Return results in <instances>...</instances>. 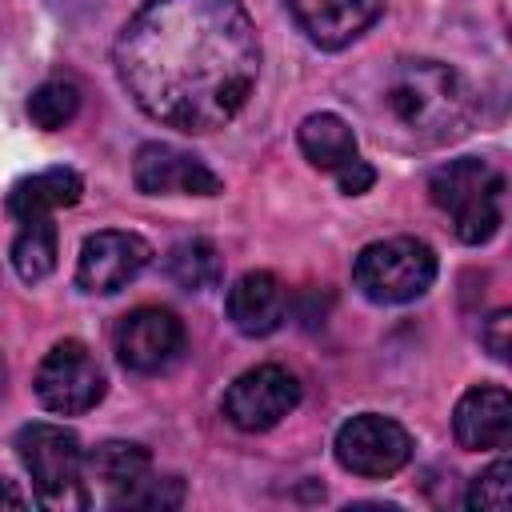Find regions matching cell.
Returning a JSON list of instances; mask_svg holds the SVG:
<instances>
[{"label": "cell", "instance_id": "cell-1", "mask_svg": "<svg viewBox=\"0 0 512 512\" xmlns=\"http://www.w3.org/2000/svg\"><path fill=\"white\" fill-rule=\"evenodd\" d=\"M132 104L180 132L240 116L260 76V36L240 0H144L112 44Z\"/></svg>", "mask_w": 512, "mask_h": 512}, {"label": "cell", "instance_id": "cell-2", "mask_svg": "<svg viewBox=\"0 0 512 512\" xmlns=\"http://www.w3.org/2000/svg\"><path fill=\"white\" fill-rule=\"evenodd\" d=\"M476 112L480 100L464 72L444 60L404 56L384 72L376 136L392 148L428 152L468 136Z\"/></svg>", "mask_w": 512, "mask_h": 512}, {"label": "cell", "instance_id": "cell-3", "mask_svg": "<svg viewBox=\"0 0 512 512\" xmlns=\"http://www.w3.org/2000/svg\"><path fill=\"white\" fill-rule=\"evenodd\" d=\"M432 204L452 220L456 240L464 244H488L500 232V196H504V172L492 160L460 156L432 172L428 180Z\"/></svg>", "mask_w": 512, "mask_h": 512}, {"label": "cell", "instance_id": "cell-4", "mask_svg": "<svg viewBox=\"0 0 512 512\" xmlns=\"http://www.w3.org/2000/svg\"><path fill=\"white\" fill-rule=\"evenodd\" d=\"M436 280V252L416 236L372 240L352 260V284L372 304H408Z\"/></svg>", "mask_w": 512, "mask_h": 512}, {"label": "cell", "instance_id": "cell-5", "mask_svg": "<svg viewBox=\"0 0 512 512\" xmlns=\"http://www.w3.org/2000/svg\"><path fill=\"white\" fill-rule=\"evenodd\" d=\"M16 456H20L24 472L32 476L36 500L44 508H84L88 504V492L80 488L84 448L72 428L48 424V420L24 424L16 432Z\"/></svg>", "mask_w": 512, "mask_h": 512}, {"label": "cell", "instance_id": "cell-6", "mask_svg": "<svg viewBox=\"0 0 512 512\" xmlns=\"http://www.w3.org/2000/svg\"><path fill=\"white\" fill-rule=\"evenodd\" d=\"M36 400L56 416H80L104 396V368L80 340H60L36 368Z\"/></svg>", "mask_w": 512, "mask_h": 512}, {"label": "cell", "instance_id": "cell-7", "mask_svg": "<svg viewBox=\"0 0 512 512\" xmlns=\"http://www.w3.org/2000/svg\"><path fill=\"white\" fill-rule=\"evenodd\" d=\"M336 460L352 476L384 480V476H396L412 460V436L392 416L360 412V416L340 424V432H336Z\"/></svg>", "mask_w": 512, "mask_h": 512}, {"label": "cell", "instance_id": "cell-8", "mask_svg": "<svg viewBox=\"0 0 512 512\" xmlns=\"http://www.w3.org/2000/svg\"><path fill=\"white\" fill-rule=\"evenodd\" d=\"M300 396V380L284 364H256L228 384L220 412L240 432H268L300 404Z\"/></svg>", "mask_w": 512, "mask_h": 512}, {"label": "cell", "instance_id": "cell-9", "mask_svg": "<svg viewBox=\"0 0 512 512\" xmlns=\"http://www.w3.org/2000/svg\"><path fill=\"white\" fill-rule=\"evenodd\" d=\"M112 344H116V356L128 372H164L172 368L180 356H184V324L176 320V312L168 308H136L128 316H120L116 332H112Z\"/></svg>", "mask_w": 512, "mask_h": 512}, {"label": "cell", "instance_id": "cell-10", "mask_svg": "<svg viewBox=\"0 0 512 512\" xmlns=\"http://www.w3.org/2000/svg\"><path fill=\"white\" fill-rule=\"evenodd\" d=\"M148 264H152V244L144 236L104 228L84 240L80 260H76V284L92 296H108L132 284Z\"/></svg>", "mask_w": 512, "mask_h": 512}, {"label": "cell", "instance_id": "cell-11", "mask_svg": "<svg viewBox=\"0 0 512 512\" xmlns=\"http://www.w3.org/2000/svg\"><path fill=\"white\" fill-rule=\"evenodd\" d=\"M132 184L144 196H216L220 176L192 152L152 140L132 156Z\"/></svg>", "mask_w": 512, "mask_h": 512}, {"label": "cell", "instance_id": "cell-12", "mask_svg": "<svg viewBox=\"0 0 512 512\" xmlns=\"http://www.w3.org/2000/svg\"><path fill=\"white\" fill-rule=\"evenodd\" d=\"M284 4L296 28L316 48H328V52L360 40L384 12V0H284Z\"/></svg>", "mask_w": 512, "mask_h": 512}, {"label": "cell", "instance_id": "cell-13", "mask_svg": "<svg viewBox=\"0 0 512 512\" xmlns=\"http://www.w3.org/2000/svg\"><path fill=\"white\" fill-rule=\"evenodd\" d=\"M452 436L468 452H492L504 448L512 436V396L500 384H480L468 388L456 400L452 412Z\"/></svg>", "mask_w": 512, "mask_h": 512}, {"label": "cell", "instance_id": "cell-14", "mask_svg": "<svg viewBox=\"0 0 512 512\" xmlns=\"http://www.w3.org/2000/svg\"><path fill=\"white\" fill-rule=\"evenodd\" d=\"M288 312V288L280 284V276L256 268L244 272L232 288H228V320L240 336H268L284 324Z\"/></svg>", "mask_w": 512, "mask_h": 512}, {"label": "cell", "instance_id": "cell-15", "mask_svg": "<svg viewBox=\"0 0 512 512\" xmlns=\"http://www.w3.org/2000/svg\"><path fill=\"white\" fill-rule=\"evenodd\" d=\"M80 196H84L80 172H72V168H44V172H32V176L16 180L4 204L24 224V220H36V216H52L56 208H72Z\"/></svg>", "mask_w": 512, "mask_h": 512}, {"label": "cell", "instance_id": "cell-16", "mask_svg": "<svg viewBox=\"0 0 512 512\" xmlns=\"http://www.w3.org/2000/svg\"><path fill=\"white\" fill-rule=\"evenodd\" d=\"M84 468L92 472V480H100L108 500L120 504L144 476H152V452L132 440H104L84 456Z\"/></svg>", "mask_w": 512, "mask_h": 512}, {"label": "cell", "instance_id": "cell-17", "mask_svg": "<svg viewBox=\"0 0 512 512\" xmlns=\"http://www.w3.org/2000/svg\"><path fill=\"white\" fill-rule=\"evenodd\" d=\"M296 144H300L304 160L312 168H324V172H336L340 164H348L356 156V132L336 112H312V116H304L300 128H296Z\"/></svg>", "mask_w": 512, "mask_h": 512}, {"label": "cell", "instance_id": "cell-18", "mask_svg": "<svg viewBox=\"0 0 512 512\" xmlns=\"http://www.w3.org/2000/svg\"><path fill=\"white\" fill-rule=\"evenodd\" d=\"M164 276L184 288V292H204V288H216L220 276H224V260L216 252L212 240L204 236H192V240H180L168 248L164 256Z\"/></svg>", "mask_w": 512, "mask_h": 512}, {"label": "cell", "instance_id": "cell-19", "mask_svg": "<svg viewBox=\"0 0 512 512\" xmlns=\"http://www.w3.org/2000/svg\"><path fill=\"white\" fill-rule=\"evenodd\" d=\"M56 256H60V240H56V224L52 216H36L24 220V228L12 240V268L24 284H40L56 272Z\"/></svg>", "mask_w": 512, "mask_h": 512}, {"label": "cell", "instance_id": "cell-20", "mask_svg": "<svg viewBox=\"0 0 512 512\" xmlns=\"http://www.w3.org/2000/svg\"><path fill=\"white\" fill-rule=\"evenodd\" d=\"M76 112H80V88H76L72 80H64V76L44 80V84L28 96V120H32L36 128H44V132H56V128H64V124H72Z\"/></svg>", "mask_w": 512, "mask_h": 512}, {"label": "cell", "instance_id": "cell-21", "mask_svg": "<svg viewBox=\"0 0 512 512\" xmlns=\"http://www.w3.org/2000/svg\"><path fill=\"white\" fill-rule=\"evenodd\" d=\"M508 500H512V464H508V460L488 464V468L472 480V488H468V496H464V504H468L472 512H504Z\"/></svg>", "mask_w": 512, "mask_h": 512}, {"label": "cell", "instance_id": "cell-22", "mask_svg": "<svg viewBox=\"0 0 512 512\" xmlns=\"http://www.w3.org/2000/svg\"><path fill=\"white\" fill-rule=\"evenodd\" d=\"M184 504V480L180 476H144L116 508H180Z\"/></svg>", "mask_w": 512, "mask_h": 512}, {"label": "cell", "instance_id": "cell-23", "mask_svg": "<svg viewBox=\"0 0 512 512\" xmlns=\"http://www.w3.org/2000/svg\"><path fill=\"white\" fill-rule=\"evenodd\" d=\"M336 184H340V192H344V196H364V192L376 184V168H372L368 160L352 156L348 164H340V168H336Z\"/></svg>", "mask_w": 512, "mask_h": 512}, {"label": "cell", "instance_id": "cell-24", "mask_svg": "<svg viewBox=\"0 0 512 512\" xmlns=\"http://www.w3.org/2000/svg\"><path fill=\"white\" fill-rule=\"evenodd\" d=\"M508 328H512V312L500 308V312L488 316V324H484V332H480L484 348H488L496 360H508Z\"/></svg>", "mask_w": 512, "mask_h": 512}, {"label": "cell", "instance_id": "cell-25", "mask_svg": "<svg viewBox=\"0 0 512 512\" xmlns=\"http://www.w3.org/2000/svg\"><path fill=\"white\" fill-rule=\"evenodd\" d=\"M0 504H8V508H24L28 500H24V496H20V492H16L8 480H0Z\"/></svg>", "mask_w": 512, "mask_h": 512}, {"label": "cell", "instance_id": "cell-26", "mask_svg": "<svg viewBox=\"0 0 512 512\" xmlns=\"http://www.w3.org/2000/svg\"><path fill=\"white\" fill-rule=\"evenodd\" d=\"M4 380H8V364H4V356H0V392H4Z\"/></svg>", "mask_w": 512, "mask_h": 512}]
</instances>
